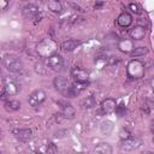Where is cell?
Wrapping results in <instances>:
<instances>
[{"mask_svg": "<svg viewBox=\"0 0 154 154\" xmlns=\"http://www.w3.org/2000/svg\"><path fill=\"white\" fill-rule=\"evenodd\" d=\"M126 75L130 79H141L144 76V65L140 60H130L126 66Z\"/></svg>", "mask_w": 154, "mask_h": 154, "instance_id": "6da1fadb", "label": "cell"}, {"mask_svg": "<svg viewBox=\"0 0 154 154\" xmlns=\"http://www.w3.org/2000/svg\"><path fill=\"white\" fill-rule=\"evenodd\" d=\"M2 65L10 72H19L23 70V64L19 60V58H17L16 55H12V54H6L2 58Z\"/></svg>", "mask_w": 154, "mask_h": 154, "instance_id": "7a4b0ae2", "label": "cell"}, {"mask_svg": "<svg viewBox=\"0 0 154 154\" xmlns=\"http://www.w3.org/2000/svg\"><path fill=\"white\" fill-rule=\"evenodd\" d=\"M45 100H46V93H45L42 89H36V90H34V91L29 95V97H28V102H29V105L32 106V107L40 106Z\"/></svg>", "mask_w": 154, "mask_h": 154, "instance_id": "3957f363", "label": "cell"}, {"mask_svg": "<svg viewBox=\"0 0 154 154\" xmlns=\"http://www.w3.org/2000/svg\"><path fill=\"white\" fill-rule=\"evenodd\" d=\"M37 53L41 55V57H51L54 53V46L52 42L49 41H42L38 46H37Z\"/></svg>", "mask_w": 154, "mask_h": 154, "instance_id": "277c9868", "label": "cell"}, {"mask_svg": "<svg viewBox=\"0 0 154 154\" xmlns=\"http://www.w3.org/2000/svg\"><path fill=\"white\" fill-rule=\"evenodd\" d=\"M47 65H48V67H49L51 70H53V71H59V70H61L63 66H64V59L61 58V55H59V54L55 53V54H53V55H51V57L48 58Z\"/></svg>", "mask_w": 154, "mask_h": 154, "instance_id": "5b68a950", "label": "cell"}, {"mask_svg": "<svg viewBox=\"0 0 154 154\" xmlns=\"http://www.w3.org/2000/svg\"><path fill=\"white\" fill-rule=\"evenodd\" d=\"M142 144V141L137 137H130L122 142V149L123 150H135Z\"/></svg>", "mask_w": 154, "mask_h": 154, "instance_id": "8992f818", "label": "cell"}, {"mask_svg": "<svg viewBox=\"0 0 154 154\" xmlns=\"http://www.w3.org/2000/svg\"><path fill=\"white\" fill-rule=\"evenodd\" d=\"M53 84H54L55 89H57L58 91H60L63 95H65L66 91H67L69 88H70V85H69V81H67L66 78H64V77H60V76L54 78Z\"/></svg>", "mask_w": 154, "mask_h": 154, "instance_id": "52a82bcc", "label": "cell"}, {"mask_svg": "<svg viewBox=\"0 0 154 154\" xmlns=\"http://www.w3.org/2000/svg\"><path fill=\"white\" fill-rule=\"evenodd\" d=\"M71 77L75 79V81H78V82H85L88 81V72L81 67H72L71 69Z\"/></svg>", "mask_w": 154, "mask_h": 154, "instance_id": "ba28073f", "label": "cell"}, {"mask_svg": "<svg viewBox=\"0 0 154 154\" xmlns=\"http://www.w3.org/2000/svg\"><path fill=\"white\" fill-rule=\"evenodd\" d=\"M12 134L18 140H20L23 142H26V141L31 140V137H32V131L30 129H13Z\"/></svg>", "mask_w": 154, "mask_h": 154, "instance_id": "9c48e42d", "label": "cell"}, {"mask_svg": "<svg viewBox=\"0 0 154 154\" xmlns=\"http://www.w3.org/2000/svg\"><path fill=\"white\" fill-rule=\"evenodd\" d=\"M116 107H117V103H116V100L114 99H105L102 102H101V111L103 112V114H109V113H113L116 111Z\"/></svg>", "mask_w": 154, "mask_h": 154, "instance_id": "30bf717a", "label": "cell"}, {"mask_svg": "<svg viewBox=\"0 0 154 154\" xmlns=\"http://www.w3.org/2000/svg\"><path fill=\"white\" fill-rule=\"evenodd\" d=\"M118 48L120 52L123 53H131L134 51V42L132 40H129V38H123L118 42Z\"/></svg>", "mask_w": 154, "mask_h": 154, "instance_id": "8fae6325", "label": "cell"}, {"mask_svg": "<svg viewBox=\"0 0 154 154\" xmlns=\"http://www.w3.org/2000/svg\"><path fill=\"white\" fill-rule=\"evenodd\" d=\"M58 103L63 105L61 106V114L64 118H66V119H73L75 118V108L70 103H64L63 101H59Z\"/></svg>", "mask_w": 154, "mask_h": 154, "instance_id": "7c38bea8", "label": "cell"}, {"mask_svg": "<svg viewBox=\"0 0 154 154\" xmlns=\"http://www.w3.org/2000/svg\"><path fill=\"white\" fill-rule=\"evenodd\" d=\"M131 23H132V17H131V14L128 13V12L120 13V14L118 16V18H117V24H118L119 26H122V28H128Z\"/></svg>", "mask_w": 154, "mask_h": 154, "instance_id": "4fadbf2b", "label": "cell"}, {"mask_svg": "<svg viewBox=\"0 0 154 154\" xmlns=\"http://www.w3.org/2000/svg\"><path fill=\"white\" fill-rule=\"evenodd\" d=\"M129 35L132 40H142L146 35V29L142 25H136L129 31Z\"/></svg>", "mask_w": 154, "mask_h": 154, "instance_id": "5bb4252c", "label": "cell"}, {"mask_svg": "<svg viewBox=\"0 0 154 154\" xmlns=\"http://www.w3.org/2000/svg\"><path fill=\"white\" fill-rule=\"evenodd\" d=\"M4 89L7 95H16L19 91V85L13 81H4Z\"/></svg>", "mask_w": 154, "mask_h": 154, "instance_id": "9a60e30c", "label": "cell"}, {"mask_svg": "<svg viewBox=\"0 0 154 154\" xmlns=\"http://www.w3.org/2000/svg\"><path fill=\"white\" fill-rule=\"evenodd\" d=\"M93 154H112V147L108 143L101 142V143L95 146Z\"/></svg>", "mask_w": 154, "mask_h": 154, "instance_id": "2e32d148", "label": "cell"}, {"mask_svg": "<svg viewBox=\"0 0 154 154\" xmlns=\"http://www.w3.org/2000/svg\"><path fill=\"white\" fill-rule=\"evenodd\" d=\"M81 45V42L78 41V40H66V41H64L63 42V45H61V48H63V51H65V52H72V51H75L78 46Z\"/></svg>", "mask_w": 154, "mask_h": 154, "instance_id": "e0dca14e", "label": "cell"}, {"mask_svg": "<svg viewBox=\"0 0 154 154\" xmlns=\"http://www.w3.org/2000/svg\"><path fill=\"white\" fill-rule=\"evenodd\" d=\"M38 7L34 4H29L23 8V13L25 17H36L38 14Z\"/></svg>", "mask_w": 154, "mask_h": 154, "instance_id": "ac0fdd59", "label": "cell"}, {"mask_svg": "<svg viewBox=\"0 0 154 154\" xmlns=\"http://www.w3.org/2000/svg\"><path fill=\"white\" fill-rule=\"evenodd\" d=\"M114 129V125L111 120H103L100 125V131L102 135H109Z\"/></svg>", "mask_w": 154, "mask_h": 154, "instance_id": "d6986e66", "label": "cell"}, {"mask_svg": "<svg viewBox=\"0 0 154 154\" xmlns=\"http://www.w3.org/2000/svg\"><path fill=\"white\" fill-rule=\"evenodd\" d=\"M47 7L49 11L54 12V13H60L63 7H61V4L58 1V0H49L47 2Z\"/></svg>", "mask_w": 154, "mask_h": 154, "instance_id": "ffe728a7", "label": "cell"}, {"mask_svg": "<svg viewBox=\"0 0 154 154\" xmlns=\"http://www.w3.org/2000/svg\"><path fill=\"white\" fill-rule=\"evenodd\" d=\"M88 81H85V82H78V81H75L73 83H72V85H71V88L77 93V94H79L81 91H83L84 89H87V87H88Z\"/></svg>", "mask_w": 154, "mask_h": 154, "instance_id": "44dd1931", "label": "cell"}, {"mask_svg": "<svg viewBox=\"0 0 154 154\" xmlns=\"http://www.w3.org/2000/svg\"><path fill=\"white\" fill-rule=\"evenodd\" d=\"M5 108L7 111H18L20 108V102L18 100H7L5 102Z\"/></svg>", "mask_w": 154, "mask_h": 154, "instance_id": "7402d4cb", "label": "cell"}, {"mask_svg": "<svg viewBox=\"0 0 154 154\" xmlns=\"http://www.w3.org/2000/svg\"><path fill=\"white\" fill-rule=\"evenodd\" d=\"M95 103H96V101H95L94 96H91V95L84 97V99L81 101V106H82L83 108H91V107L95 106Z\"/></svg>", "mask_w": 154, "mask_h": 154, "instance_id": "603a6c76", "label": "cell"}, {"mask_svg": "<svg viewBox=\"0 0 154 154\" xmlns=\"http://www.w3.org/2000/svg\"><path fill=\"white\" fill-rule=\"evenodd\" d=\"M148 53V48L147 47H135L134 51L130 53V55L132 58H137V57H141V55H144Z\"/></svg>", "mask_w": 154, "mask_h": 154, "instance_id": "cb8c5ba5", "label": "cell"}, {"mask_svg": "<svg viewBox=\"0 0 154 154\" xmlns=\"http://www.w3.org/2000/svg\"><path fill=\"white\" fill-rule=\"evenodd\" d=\"M116 113H117L118 117H123V116L126 113V108H125L124 103H119V105H117V107H116Z\"/></svg>", "mask_w": 154, "mask_h": 154, "instance_id": "d4e9b609", "label": "cell"}, {"mask_svg": "<svg viewBox=\"0 0 154 154\" xmlns=\"http://www.w3.org/2000/svg\"><path fill=\"white\" fill-rule=\"evenodd\" d=\"M119 137H120V140L122 141H125V140H128V138H130L131 136H130V132L126 130V129H122L120 131H119Z\"/></svg>", "mask_w": 154, "mask_h": 154, "instance_id": "484cf974", "label": "cell"}, {"mask_svg": "<svg viewBox=\"0 0 154 154\" xmlns=\"http://www.w3.org/2000/svg\"><path fill=\"white\" fill-rule=\"evenodd\" d=\"M57 152H58L57 146H55L53 142H49V143L47 144V153H48V154H55Z\"/></svg>", "mask_w": 154, "mask_h": 154, "instance_id": "4316f807", "label": "cell"}, {"mask_svg": "<svg viewBox=\"0 0 154 154\" xmlns=\"http://www.w3.org/2000/svg\"><path fill=\"white\" fill-rule=\"evenodd\" d=\"M129 8L134 12V13H136V14H140L142 11H141V7L137 5V4H134V2H131V4H129Z\"/></svg>", "mask_w": 154, "mask_h": 154, "instance_id": "83f0119b", "label": "cell"}, {"mask_svg": "<svg viewBox=\"0 0 154 154\" xmlns=\"http://www.w3.org/2000/svg\"><path fill=\"white\" fill-rule=\"evenodd\" d=\"M118 61H119V58L118 57H111V58H108V64L109 65H113V64H116Z\"/></svg>", "mask_w": 154, "mask_h": 154, "instance_id": "f1b7e54d", "label": "cell"}, {"mask_svg": "<svg viewBox=\"0 0 154 154\" xmlns=\"http://www.w3.org/2000/svg\"><path fill=\"white\" fill-rule=\"evenodd\" d=\"M6 96H7V93H6L5 89L2 88V90H1V100L5 101V102H6Z\"/></svg>", "mask_w": 154, "mask_h": 154, "instance_id": "f546056e", "label": "cell"}, {"mask_svg": "<svg viewBox=\"0 0 154 154\" xmlns=\"http://www.w3.org/2000/svg\"><path fill=\"white\" fill-rule=\"evenodd\" d=\"M7 5H8V2H7V1H2V0H0V6H1V10H5Z\"/></svg>", "mask_w": 154, "mask_h": 154, "instance_id": "4dcf8cb0", "label": "cell"}, {"mask_svg": "<svg viewBox=\"0 0 154 154\" xmlns=\"http://www.w3.org/2000/svg\"><path fill=\"white\" fill-rule=\"evenodd\" d=\"M103 6V2H96L95 4V8L97 10V8H100V7H102Z\"/></svg>", "mask_w": 154, "mask_h": 154, "instance_id": "1f68e13d", "label": "cell"}, {"mask_svg": "<svg viewBox=\"0 0 154 154\" xmlns=\"http://www.w3.org/2000/svg\"><path fill=\"white\" fill-rule=\"evenodd\" d=\"M150 87H152V88L154 89V78H153V79L150 81Z\"/></svg>", "mask_w": 154, "mask_h": 154, "instance_id": "d6a6232c", "label": "cell"}, {"mask_svg": "<svg viewBox=\"0 0 154 154\" xmlns=\"http://www.w3.org/2000/svg\"><path fill=\"white\" fill-rule=\"evenodd\" d=\"M152 131L154 132V122H152Z\"/></svg>", "mask_w": 154, "mask_h": 154, "instance_id": "836d02e7", "label": "cell"}, {"mask_svg": "<svg viewBox=\"0 0 154 154\" xmlns=\"http://www.w3.org/2000/svg\"><path fill=\"white\" fill-rule=\"evenodd\" d=\"M147 154H154V153H152V152H148V153H147Z\"/></svg>", "mask_w": 154, "mask_h": 154, "instance_id": "e575fe53", "label": "cell"}, {"mask_svg": "<svg viewBox=\"0 0 154 154\" xmlns=\"http://www.w3.org/2000/svg\"><path fill=\"white\" fill-rule=\"evenodd\" d=\"M153 142H154V140H153Z\"/></svg>", "mask_w": 154, "mask_h": 154, "instance_id": "d590c367", "label": "cell"}]
</instances>
